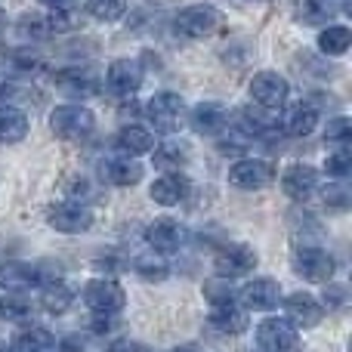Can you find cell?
I'll return each instance as SVG.
<instances>
[{"label": "cell", "instance_id": "cell-48", "mask_svg": "<svg viewBox=\"0 0 352 352\" xmlns=\"http://www.w3.org/2000/svg\"><path fill=\"white\" fill-rule=\"evenodd\" d=\"M0 352H16V349H12V343H3V340H0Z\"/></svg>", "mask_w": 352, "mask_h": 352}, {"label": "cell", "instance_id": "cell-20", "mask_svg": "<svg viewBox=\"0 0 352 352\" xmlns=\"http://www.w3.org/2000/svg\"><path fill=\"white\" fill-rule=\"evenodd\" d=\"M318 121H322V118H318V109L309 102V99H300V102L287 105V111L278 118L281 130H285L291 140H306L309 133H316Z\"/></svg>", "mask_w": 352, "mask_h": 352}, {"label": "cell", "instance_id": "cell-42", "mask_svg": "<svg viewBox=\"0 0 352 352\" xmlns=\"http://www.w3.org/2000/svg\"><path fill=\"white\" fill-rule=\"evenodd\" d=\"M105 352H148V346L140 340H133V337H118Z\"/></svg>", "mask_w": 352, "mask_h": 352}, {"label": "cell", "instance_id": "cell-44", "mask_svg": "<svg viewBox=\"0 0 352 352\" xmlns=\"http://www.w3.org/2000/svg\"><path fill=\"white\" fill-rule=\"evenodd\" d=\"M56 346H59V352H84L87 340L84 334H65L62 340H56Z\"/></svg>", "mask_w": 352, "mask_h": 352}, {"label": "cell", "instance_id": "cell-21", "mask_svg": "<svg viewBox=\"0 0 352 352\" xmlns=\"http://www.w3.org/2000/svg\"><path fill=\"white\" fill-rule=\"evenodd\" d=\"M155 142H158V133H155L148 124H140V121H130L124 124L121 130H118V152L121 155H133V158H142V155H148L155 148Z\"/></svg>", "mask_w": 352, "mask_h": 352}, {"label": "cell", "instance_id": "cell-9", "mask_svg": "<svg viewBox=\"0 0 352 352\" xmlns=\"http://www.w3.org/2000/svg\"><path fill=\"white\" fill-rule=\"evenodd\" d=\"M53 87L68 99V102H87L90 96L99 93V78L90 72V68H80V65H65V68H56L50 74Z\"/></svg>", "mask_w": 352, "mask_h": 352}, {"label": "cell", "instance_id": "cell-38", "mask_svg": "<svg viewBox=\"0 0 352 352\" xmlns=\"http://www.w3.org/2000/svg\"><path fill=\"white\" fill-rule=\"evenodd\" d=\"M324 173H328V179H349V173H352L349 148H331L328 158H324Z\"/></svg>", "mask_w": 352, "mask_h": 352}, {"label": "cell", "instance_id": "cell-33", "mask_svg": "<svg viewBox=\"0 0 352 352\" xmlns=\"http://www.w3.org/2000/svg\"><path fill=\"white\" fill-rule=\"evenodd\" d=\"M331 10H334V6H331L328 0H297V3H294V19L303 25L322 28V25H328Z\"/></svg>", "mask_w": 352, "mask_h": 352}, {"label": "cell", "instance_id": "cell-28", "mask_svg": "<svg viewBox=\"0 0 352 352\" xmlns=\"http://www.w3.org/2000/svg\"><path fill=\"white\" fill-rule=\"evenodd\" d=\"M96 195H99V188H96V179H93L90 173L74 170V173H68L65 179H62V198L65 201H74V204H90Z\"/></svg>", "mask_w": 352, "mask_h": 352}, {"label": "cell", "instance_id": "cell-35", "mask_svg": "<svg viewBox=\"0 0 352 352\" xmlns=\"http://www.w3.org/2000/svg\"><path fill=\"white\" fill-rule=\"evenodd\" d=\"M349 140H352V121L346 115H334L328 124H324V146L349 148Z\"/></svg>", "mask_w": 352, "mask_h": 352}, {"label": "cell", "instance_id": "cell-17", "mask_svg": "<svg viewBox=\"0 0 352 352\" xmlns=\"http://www.w3.org/2000/svg\"><path fill=\"white\" fill-rule=\"evenodd\" d=\"M186 124L198 136H213V140H217L223 130H229L232 115H229V109H226L223 102H217V99H207V102H198L192 111H188Z\"/></svg>", "mask_w": 352, "mask_h": 352}, {"label": "cell", "instance_id": "cell-25", "mask_svg": "<svg viewBox=\"0 0 352 352\" xmlns=\"http://www.w3.org/2000/svg\"><path fill=\"white\" fill-rule=\"evenodd\" d=\"M352 47V28L343 22H328L318 31V53L324 59H343Z\"/></svg>", "mask_w": 352, "mask_h": 352}, {"label": "cell", "instance_id": "cell-2", "mask_svg": "<svg viewBox=\"0 0 352 352\" xmlns=\"http://www.w3.org/2000/svg\"><path fill=\"white\" fill-rule=\"evenodd\" d=\"M186 99L173 90H158L152 99L146 102V118L148 127L161 136H176L186 124Z\"/></svg>", "mask_w": 352, "mask_h": 352}, {"label": "cell", "instance_id": "cell-15", "mask_svg": "<svg viewBox=\"0 0 352 352\" xmlns=\"http://www.w3.org/2000/svg\"><path fill=\"white\" fill-rule=\"evenodd\" d=\"M195 186L182 170H161V176H155L148 186V198L161 207H179L192 198Z\"/></svg>", "mask_w": 352, "mask_h": 352}, {"label": "cell", "instance_id": "cell-36", "mask_svg": "<svg viewBox=\"0 0 352 352\" xmlns=\"http://www.w3.org/2000/svg\"><path fill=\"white\" fill-rule=\"evenodd\" d=\"M12 62V74H22V78H37V74L43 72V56L41 53H31V50H16V53L10 56Z\"/></svg>", "mask_w": 352, "mask_h": 352}, {"label": "cell", "instance_id": "cell-39", "mask_svg": "<svg viewBox=\"0 0 352 352\" xmlns=\"http://www.w3.org/2000/svg\"><path fill=\"white\" fill-rule=\"evenodd\" d=\"M346 285H340V281H324L322 285V306L324 309H343L346 306Z\"/></svg>", "mask_w": 352, "mask_h": 352}, {"label": "cell", "instance_id": "cell-13", "mask_svg": "<svg viewBox=\"0 0 352 352\" xmlns=\"http://www.w3.org/2000/svg\"><path fill=\"white\" fill-rule=\"evenodd\" d=\"M93 210L90 204H74V201L62 198L59 204L47 207V226L62 235H84L87 229H93Z\"/></svg>", "mask_w": 352, "mask_h": 352}, {"label": "cell", "instance_id": "cell-40", "mask_svg": "<svg viewBox=\"0 0 352 352\" xmlns=\"http://www.w3.org/2000/svg\"><path fill=\"white\" fill-rule=\"evenodd\" d=\"M291 229H294V235H303V232H312V235H318V229H322V226H318V219L312 217L309 210H303V207H297V210L291 213Z\"/></svg>", "mask_w": 352, "mask_h": 352}, {"label": "cell", "instance_id": "cell-32", "mask_svg": "<svg viewBox=\"0 0 352 352\" xmlns=\"http://www.w3.org/2000/svg\"><path fill=\"white\" fill-rule=\"evenodd\" d=\"M31 312H34V303H31L28 294H3L0 297V318H6V322L25 324Z\"/></svg>", "mask_w": 352, "mask_h": 352}, {"label": "cell", "instance_id": "cell-4", "mask_svg": "<svg viewBox=\"0 0 352 352\" xmlns=\"http://www.w3.org/2000/svg\"><path fill=\"white\" fill-rule=\"evenodd\" d=\"M219 25H223V12L213 3H188L173 19L176 34L186 41H204V37L217 34Z\"/></svg>", "mask_w": 352, "mask_h": 352}, {"label": "cell", "instance_id": "cell-11", "mask_svg": "<svg viewBox=\"0 0 352 352\" xmlns=\"http://www.w3.org/2000/svg\"><path fill=\"white\" fill-rule=\"evenodd\" d=\"M254 334H256V349L263 352H294L300 343V331L285 316H272V312L256 324Z\"/></svg>", "mask_w": 352, "mask_h": 352}, {"label": "cell", "instance_id": "cell-19", "mask_svg": "<svg viewBox=\"0 0 352 352\" xmlns=\"http://www.w3.org/2000/svg\"><path fill=\"white\" fill-rule=\"evenodd\" d=\"M99 173H102V179L115 188H133L146 179V167H142V161L133 158V155H121V152L111 155V158H105L102 167H99Z\"/></svg>", "mask_w": 352, "mask_h": 352}, {"label": "cell", "instance_id": "cell-22", "mask_svg": "<svg viewBox=\"0 0 352 352\" xmlns=\"http://www.w3.org/2000/svg\"><path fill=\"white\" fill-rule=\"evenodd\" d=\"M248 316L238 303H226V306H210L207 312V328L213 334H223V337H238L248 331Z\"/></svg>", "mask_w": 352, "mask_h": 352}, {"label": "cell", "instance_id": "cell-18", "mask_svg": "<svg viewBox=\"0 0 352 352\" xmlns=\"http://www.w3.org/2000/svg\"><path fill=\"white\" fill-rule=\"evenodd\" d=\"M188 229L176 217H158L155 223L146 226V241L155 254H176L186 244Z\"/></svg>", "mask_w": 352, "mask_h": 352}, {"label": "cell", "instance_id": "cell-23", "mask_svg": "<svg viewBox=\"0 0 352 352\" xmlns=\"http://www.w3.org/2000/svg\"><path fill=\"white\" fill-rule=\"evenodd\" d=\"M148 155H152V164L161 167V170H182L188 164V158H192V148L176 133V136H167V140H158Z\"/></svg>", "mask_w": 352, "mask_h": 352}, {"label": "cell", "instance_id": "cell-27", "mask_svg": "<svg viewBox=\"0 0 352 352\" xmlns=\"http://www.w3.org/2000/svg\"><path fill=\"white\" fill-rule=\"evenodd\" d=\"M12 349L16 352H50V349H56V337H53V331L43 328V324H25L16 334V340H12Z\"/></svg>", "mask_w": 352, "mask_h": 352}, {"label": "cell", "instance_id": "cell-5", "mask_svg": "<svg viewBox=\"0 0 352 352\" xmlns=\"http://www.w3.org/2000/svg\"><path fill=\"white\" fill-rule=\"evenodd\" d=\"M278 176V167H275L272 158H263V155H241L235 158V164L229 167V182L241 192H260V188H269Z\"/></svg>", "mask_w": 352, "mask_h": 352}, {"label": "cell", "instance_id": "cell-24", "mask_svg": "<svg viewBox=\"0 0 352 352\" xmlns=\"http://www.w3.org/2000/svg\"><path fill=\"white\" fill-rule=\"evenodd\" d=\"M31 121L19 102H0V142L3 146H19L28 136Z\"/></svg>", "mask_w": 352, "mask_h": 352}, {"label": "cell", "instance_id": "cell-10", "mask_svg": "<svg viewBox=\"0 0 352 352\" xmlns=\"http://www.w3.org/2000/svg\"><path fill=\"white\" fill-rule=\"evenodd\" d=\"M275 179H278L281 192H285L291 201H297V204L309 201L312 195H318V188H322V170L312 164H303V161L287 164Z\"/></svg>", "mask_w": 352, "mask_h": 352}, {"label": "cell", "instance_id": "cell-41", "mask_svg": "<svg viewBox=\"0 0 352 352\" xmlns=\"http://www.w3.org/2000/svg\"><path fill=\"white\" fill-rule=\"evenodd\" d=\"M121 328V316H90V334L105 337Z\"/></svg>", "mask_w": 352, "mask_h": 352}, {"label": "cell", "instance_id": "cell-6", "mask_svg": "<svg viewBox=\"0 0 352 352\" xmlns=\"http://www.w3.org/2000/svg\"><path fill=\"white\" fill-rule=\"evenodd\" d=\"M291 269L300 281H306V285H324V281L334 278L337 260L331 250L318 248V244H303V248L294 254Z\"/></svg>", "mask_w": 352, "mask_h": 352}, {"label": "cell", "instance_id": "cell-29", "mask_svg": "<svg viewBox=\"0 0 352 352\" xmlns=\"http://www.w3.org/2000/svg\"><path fill=\"white\" fill-rule=\"evenodd\" d=\"M133 272L136 278L148 281V285H161V281L170 278V263L164 260V254H140L133 256Z\"/></svg>", "mask_w": 352, "mask_h": 352}, {"label": "cell", "instance_id": "cell-47", "mask_svg": "<svg viewBox=\"0 0 352 352\" xmlns=\"http://www.w3.org/2000/svg\"><path fill=\"white\" fill-rule=\"evenodd\" d=\"M6 31V10H0V34Z\"/></svg>", "mask_w": 352, "mask_h": 352}, {"label": "cell", "instance_id": "cell-51", "mask_svg": "<svg viewBox=\"0 0 352 352\" xmlns=\"http://www.w3.org/2000/svg\"><path fill=\"white\" fill-rule=\"evenodd\" d=\"M50 352H53V349H50Z\"/></svg>", "mask_w": 352, "mask_h": 352}, {"label": "cell", "instance_id": "cell-1", "mask_svg": "<svg viewBox=\"0 0 352 352\" xmlns=\"http://www.w3.org/2000/svg\"><path fill=\"white\" fill-rule=\"evenodd\" d=\"M50 130L59 142H84L96 130V115L84 102H62L50 111Z\"/></svg>", "mask_w": 352, "mask_h": 352}, {"label": "cell", "instance_id": "cell-43", "mask_svg": "<svg viewBox=\"0 0 352 352\" xmlns=\"http://www.w3.org/2000/svg\"><path fill=\"white\" fill-rule=\"evenodd\" d=\"M115 260H118L115 250H99V254H96V269H102V275L118 272V269H121V263H115Z\"/></svg>", "mask_w": 352, "mask_h": 352}, {"label": "cell", "instance_id": "cell-49", "mask_svg": "<svg viewBox=\"0 0 352 352\" xmlns=\"http://www.w3.org/2000/svg\"><path fill=\"white\" fill-rule=\"evenodd\" d=\"M328 3H331V6H334V3H346V0H328Z\"/></svg>", "mask_w": 352, "mask_h": 352}, {"label": "cell", "instance_id": "cell-12", "mask_svg": "<svg viewBox=\"0 0 352 352\" xmlns=\"http://www.w3.org/2000/svg\"><path fill=\"white\" fill-rule=\"evenodd\" d=\"M142 80H146V68H142V62L121 56V59L109 62L102 84H105V90L115 93V96L130 99V96H136V90L142 87Z\"/></svg>", "mask_w": 352, "mask_h": 352}, {"label": "cell", "instance_id": "cell-14", "mask_svg": "<svg viewBox=\"0 0 352 352\" xmlns=\"http://www.w3.org/2000/svg\"><path fill=\"white\" fill-rule=\"evenodd\" d=\"M250 102L254 105H263V109H281L291 96V84H287L285 74L272 72V68H263L250 78Z\"/></svg>", "mask_w": 352, "mask_h": 352}, {"label": "cell", "instance_id": "cell-3", "mask_svg": "<svg viewBox=\"0 0 352 352\" xmlns=\"http://www.w3.org/2000/svg\"><path fill=\"white\" fill-rule=\"evenodd\" d=\"M78 297L84 300L90 316H121V309L127 306V294L118 285L115 275H96V278H90L84 285V291H78Z\"/></svg>", "mask_w": 352, "mask_h": 352}, {"label": "cell", "instance_id": "cell-50", "mask_svg": "<svg viewBox=\"0 0 352 352\" xmlns=\"http://www.w3.org/2000/svg\"><path fill=\"white\" fill-rule=\"evenodd\" d=\"M254 352H263V349H254Z\"/></svg>", "mask_w": 352, "mask_h": 352}, {"label": "cell", "instance_id": "cell-34", "mask_svg": "<svg viewBox=\"0 0 352 352\" xmlns=\"http://www.w3.org/2000/svg\"><path fill=\"white\" fill-rule=\"evenodd\" d=\"M322 192V204L328 207V210H334V213H343V210H349V204H352V195H349V186H346V179H331L324 188H318Z\"/></svg>", "mask_w": 352, "mask_h": 352}, {"label": "cell", "instance_id": "cell-31", "mask_svg": "<svg viewBox=\"0 0 352 352\" xmlns=\"http://www.w3.org/2000/svg\"><path fill=\"white\" fill-rule=\"evenodd\" d=\"M201 294H204L207 306H226V303H238V285H235V278H223V275H217V278L204 281V287H201Z\"/></svg>", "mask_w": 352, "mask_h": 352}, {"label": "cell", "instance_id": "cell-30", "mask_svg": "<svg viewBox=\"0 0 352 352\" xmlns=\"http://www.w3.org/2000/svg\"><path fill=\"white\" fill-rule=\"evenodd\" d=\"M16 34L25 41H47V37H53L50 16L47 12H22L16 22Z\"/></svg>", "mask_w": 352, "mask_h": 352}, {"label": "cell", "instance_id": "cell-45", "mask_svg": "<svg viewBox=\"0 0 352 352\" xmlns=\"http://www.w3.org/2000/svg\"><path fill=\"white\" fill-rule=\"evenodd\" d=\"M37 3L47 6V10H74L78 0H37Z\"/></svg>", "mask_w": 352, "mask_h": 352}, {"label": "cell", "instance_id": "cell-37", "mask_svg": "<svg viewBox=\"0 0 352 352\" xmlns=\"http://www.w3.org/2000/svg\"><path fill=\"white\" fill-rule=\"evenodd\" d=\"M124 10H127V0H87V12L96 22H118L124 19Z\"/></svg>", "mask_w": 352, "mask_h": 352}, {"label": "cell", "instance_id": "cell-8", "mask_svg": "<svg viewBox=\"0 0 352 352\" xmlns=\"http://www.w3.org/2000/svg\"><path fill=\"white\" fill-rule=\"evenodd\" d=\"M256 263H260V254L244 241H223L213 256V269L223 278H244L256 269Z\"/></svg>", "mask_w": 352, "mask_h": 352}, {"label": "cell", "instance_id": "cell-26", "mask_svg": "<svg viewBox=\"0 0 352 352\" xmlns=\"http://www.w3.org/2000/svg\"><path fill=\"white\" fill-rule=\"evenodd\" d=\"M78 300V291H74L68 281H53V285H43V294H41V306L50 312V316H65L68 309L74 306Z\"/></svg>", "mask_w": 352, "mask_h": 352}, {"label": "cell", "instance_id": "cell-7", "mask_svg": "<svg viewBox=\"0 0 352 352\" xmlns=\"http://www.w3.org/2000/svg\"><path fill=\"white\" fill-rule=\"evenodd\" d=\"M281 285L269 275H260V278H250L248 285L238 287V306L244 312H260V316H269L281 306Z\"/></svg>", "mask_w": 352, "mask_h": 352}, {"label": "cell", "instance_id": "cell-46", "mask_svg": "<svg viewBox=\"0 0 352 352\" xmlns=\"http://www.w3.org/2000/svg\"><path fill=\"white\" fill-rule=\"evenodd\" d=\"M167 352H198L195 346H173V349H167Z\"/></svg>", "mask_w": 352, "mask_h": 352}, {"label": "cell", "instance_id": "cell-16", "mask_svg": "<svg viewBox=\"0 0 352 352\" xmlns=\"http://www.w3.org/2000/svg\"><path fill=\"white\" fill-rule=\"evenodd\" d=\"M281 309H285V318L294 324V328H316L318 322L324 318V306L316 294L309 291H294L287 297H281Z\"/></svg>", "mask_w": 352, "mask_h": 352}]
</instances>
